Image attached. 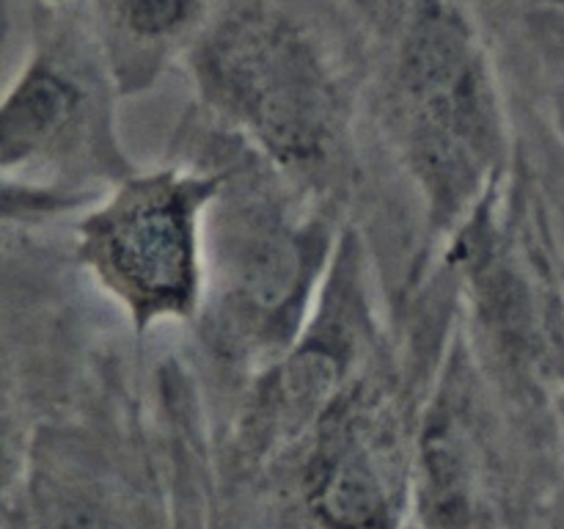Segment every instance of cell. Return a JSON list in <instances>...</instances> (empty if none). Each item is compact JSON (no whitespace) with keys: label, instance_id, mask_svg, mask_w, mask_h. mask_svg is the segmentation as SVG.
<instances>
[{"label":"cell","instance_id":"6da1fadb","mask_svg":"<svg viewBox=\"0 0 564 529\" xmlns=\"http://www.w3.org/2000/svg\"><path fill=\"white\" fill-rule=\"evenodd\" d=\"M204 86L275 154L306 160L330 138L336 94L312 39L270 6L226 14L198 50Z\"/></svg>","mask_w":564,"mask_h":529},{"label":"cell","instance_id":"7a4b0ae2","mask_svg":"<svg viewBox=\"0 0 564 529\" xmlns=\"http://www.w3.org/2000/svg\"><path fill=\"white\" fill-rule=\"evenodd\" d=\"M402 91L424 176L441 202H460L479 180L494 130L482 58L446 0H419L402 55Z\"/></svg>","mask_w":564,"mask_h":529},{"label":"cell","instance_id":"3957f363","mask_svg":"<svg viewBox=\"0 0 564 529\" xmlns=\"http://www.w3.org/2000/svg\"><path fill=\"white\" fill-rule=\"evenodd\" d=\"M207 187L154 176L127 187L88 226V253L105 279L141 312L191 306L196 287V193Z\"/></svg>","mask_w":564,"mask_h":529},{"label":"cell","instance_id":"277c9868","mask_svg":"<svg viewBox=\"0 0 564 529\" xmlns=\"http://www.w3.org/2000/svg\"><path fill=\"white\" fill-rule=\"evenodd\" d=\"M77 88L47 64L31 66L3 110L6 165L28 158L58 136L77 110Z\"/></svg>","mask_w":564,"mask_h":529},{"label":"cell","instance_id":"5b68a950","mask_svg":"<svg viewBox=\"0 0 564 529\" xmlns=\"http://www.w3.org/2000/svg\"><path fill=\"white\" fill-rule=\"evenodd\" d=\"M319 510L336 529H380L386 516L383 485L372 455L347 444L325 466L319 479Z\"/></svg>","mask_w":564,"mask_h":529},{"label":"cell","instance_id":"8992f818","mask_svg":"<svg viewBox=\"0 0 564 529\" xmlns=\"http://www.w3.org/2000/svg\"><path fill=\"white\" fill-rule=\"evenodd\" d=\"M108 6L138 39L174 36L198 14V0H108Z\"/></svg>","mask_w":564,"mask_h":529}]
</instances>
